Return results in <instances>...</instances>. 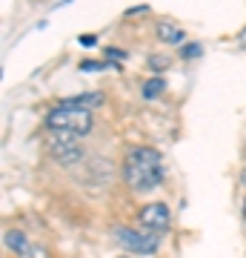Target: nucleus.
<instances>
[{"label":"nucleus","mask_w":246,"mask_h":258,"mask_svg":"<svg viewBox=\"0 0 246 258\" xmlns=\"http://www.w3.org/2000/svg\"><path fill=\"white\" fill-rule=\"evenodd\" d=\"M149 6H132V9H126V18H135V15H149Z\"/></svg>","instance_id":"nucleus-15"},{"label":"nucleus","mask_w":246,"mask_h":258,"mask_svg":"<svg viewBox=\"0 0 246 258\" xmlns=\"http://www.w3.org/2000/svg\"><path fill=\"white\" fill-rule=\"evenodd\" d=\"M237 46H240V49H246V26L240 29V32H237Z\"/></svg>","instance_id":"nucleus-17"},{"label":"nucleus","mask_w":246,"mask_h":258,"mask_svg":"<svg viewBox=\"0 0 246 258\" xmlns=\"http://www.w3.org/2000/svg\"><path fill=\"white\" fill-rule=\"evenodd\" d=\"M112 238L118 241V247L126 255H149L152 258L160 249V235H152V232H146V230H135V227H126V224H115Z\"/></svg>","instance_id":"nucleus-4"},{"label":"nucleus","mask_w":246,"mask_h":258,"mask_svg":"<svg viewBox=\"0 0 246 258\" xmlns=\"http://www.w3.org/2000/svg\"><path fill=\"white\" fill-rule=\"evenodd\" d=\"M178 55H181V60H195V57L203 55V46L201 43H183V46L178 49Z\"/></svg>","instance_id":"nucleus-11"},{"label":"nucleus","mask_w":246,"mask_h":258,"mask_svg":"<svg viewBox=\"0 0 246 258\" xmlns=\"http://www.w3.org/2000/svg\"><path fill=\"white\" fill-rule=\"evenodd\" d=\"M120 178L137 195H146L157 189V186H163V178H166L163 155L155 147H132L123 158Z\"/></svg>","instance_id":"nucleus-1"},{"label":"nucleus","mask_w":246,"mask_h":258,"mask_svg":"<svg viewBox=\"0 0 246 258\" xmlns=\"http://www.w3.org/2000/svg\"><path fill=\"white\" fill-rule=\"evenodd\" d=\"M43 126H46V132H72V135H77L83 141L92 132V126H95V112L77 109V106H69V103L57 101L43 115Z\"/></svg>","instance_id":"nucleus-2"},{"label":"nucleus","mask_w":246,"mask_h":258,"mask_svg":"<svg viewBox=\"0 0 246 258\" xmlns=\"http://www.w3.org/2000/svg\"><path fill=\"white\" fill-rule=\"evenodd\" d=\"M137 224L152 235H166L172 230V210L163 201H149L137 210Z\"/></svg>","instance_id":"nucleus-5"},{"label":"nucleus","mask_w":246,"mask_h":258,"mask_svg":"<svg viewBox=\"0 0 246 258\" xmlns=\"http://www.w3.org/2000/svg\"><path fill=\"white\" fill-rule=\"evenodd\" d=\"M66 3H72V0H60V3H57V6H66Z\"/></svg>","instance_id":"nucleus-20"},{"label":"nucleus","mask_w":246,"mask_h":258,"mask_svg":"<svg viewBox=\"0 0 246 258\" xmlns=\"http://www.w3.org/2000/svg\"><path fill=\"white\" fill-rule=\"evenodd\" d=\"M237 181H240V184L246 186V169H240V175H237Z\"/></svg>","instance_id":"nucleus-19"},{"label":"nucleus","mask_w":246,"mask_h":258,"mask_svg":"<svg viewBox=\"0 0 246 258\" xmlns=\"http://www.w3.org/2000/svg\"><path fill=\"white\" fill-rule=\"evenodd\" d=\"M163 92H166V81L160 78V75H155V78H146L143 86H140V98H143V101H157Z\"/></svg>","instance_id":"nucleus-9"},{"label":"nucleus","mask_w":246,"mask_h":258,"mask_svg":"<svg viewBox=\"0 0 246 258\" xmlns=\"http://www.w3.org/2000/svg\"><path fill=\"white\" fill-rule=\"evenodd\" d=\"M77 43L89 49V46H95V43H98V37H95V35H80V37H77Z\"/></svg>","instance_id":"nucleus-16"},{"label":"nucleus","mask_w":246,"mask_h":258,"mask_svg":"<svg viewBox=\"0 0 246 258\" xmlns=\"http://www.w3.org/2000/svg\"><path fill=\"white\" fill-rule=\"evenodd\" d=\"M118 258H135V255H126V252H123V255H118Z\"/></svg>","instance_id":"nucleus-21"},{"label":"nucleus","mask_w":246,"mask_h":258,"mask_svg":"<svg viewBox=\"0 0 246 258\" xmlns=\"http://www.w3.org/2000/svg\"><path fill=\"white\" fill-rule=\"evenodd\" d=\"M155 37L160 40V43H166V46H178V49L186 43V32H183L178 23H172V20H157L155 23Z\"/></svg>","instance_id":"nucleus-6"},{"label":"nucleus","mask_w":246,"mask_h":258,"mask_svg":"<svg viewBox=\"0 0 246 258\" xmlns=\"http://www.w3.org/2000/svg\"><path fill=\"white\" fill-rule=\"evenodd\" d=\"M60 101L69 103V106H77V109L95 112L98 106L106 103V95H103V92H83V95H72V98H60Z\"/></svg>","instance_id":"nucleus-8"},{"label":"nucleus","mask_w":246,"mask_h":258,"mask_svg":"<svg viewBox=\"0 0 246 258\" xmlns=\"http://www.w3.org/2000/svg\"><path fill=\"white\" fill-rule=\"evenodd\" d=\"M240 215H243V221H246V195H243V201H240Z\"/></svg>","instance_id":"nucleus-18"},{"label":"nucleus","mask_w":246,"mask_h":258,"mask_svg":"<svg viewBox=\"0 0 246 258\" xmlns=\"http://www.w3.org/2000/svg\"><path fill=\"white\" fill-rule=\"evenodd\" d=\"M146 63H149V69H152V72H163V69H169V57L149 55V57H146Z\"/></svg>","instance_id":"nucleus-12"},{"label":"nucleus","mask_w":246,"mask_h":258,"mask_svg":"<svg viewBox=\"0 0 246 258\" xmlns=\"http://www.w3.org/2000/svg\"><path fill=\"white\" fill-rule=\"evenodd\" d=\"M3 244H6V249L15 252L18 258H23L29 249H32V241H29V235L23 230H6L3 232Z\"/></svg>","instance_id":"nucleus-7"},{"label":"nucleus","mask_w":246,"mask_h":258,"mask_svg":"<svg viewBox=\"0 0 246 258\" xmlns=\"http://www.w3.org/2000/svg\"><path fill=\"white\" fill-rule=\"evenodd\" d=\"M46 155L52 158L57 166H77L83 164L86 158V149H83L80 138L72 135V132H49L46 135Z\"/></svg>","instance_id":"nucleus-3"},{"label":"nucleus","mask_w":246,"mask_h":258,"mask_svg":"<svg viewBox=\"0 0 246 258\" xmlns=\"http://www.w3.org/2000/svg\"><path fill=\"white\" fill-rule=\"evenodd\" d=\"M23 258H52V255H49V249H46L43 244H32V249H29Z\"/></svg>","instance_id":"nucleus-13"},{"label":"nucleus","mask_w":246,"mask_h":258,"mask_svg":"<svg viewBox=\"0 0 246 258\" xmlns=\"http://www.w3.org/2000/svg\"><path fill=\"white\" fill-rule=\"evenodd\" d=\"M106 55L112 57V63H118V60H126L129 52H123V49H106ZM118 66H120V63H118Z\"/></svg>","instance_id":"nucleus-14"},{"label":"nucleus","mask_w":246,"mask_h":258,"mask_svg":"<svg viewBox=\"0 0 246 258\" xmlns=\"http://www.w3.org/2000/svg\"><path fill=\"white\" fill-rule=\"evenodd\" d=\"M106 69H120L112 60H80V72H106Z\"/></svg>","instance_id":"nucleus-10"}]
</instances>
